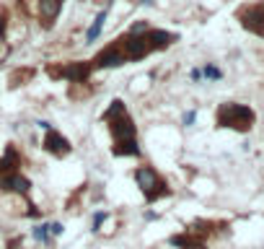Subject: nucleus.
<instances>
[{"label":"nucleus","mask_w":264,"mask_h":249,"mask_svg":"<svg viewBox=\"0 0 264 249\" xmlns=\"http://www.w3.org/2000/svg\"><path fill=\"white\" fill-rule=\"evenodd\" d=\"M50 231H52V236H62V234H65V226H62L60 221H52V223H50Z\"/></svg>","instance_id":"22"},{"label":"nucleus","mask_w":264,"mask_h":249,"mask_svg":"<svg viewBox=\"0 0 264 249\" xmlns=\"http://www.w3.org/2000/svg\"><path fill=\"white\" fill-rule=\"evenodd\" d=\"M62 3L65 0H37V16H39V24L44 29H52L57 16L62 10Z\"/></svg>","instance_id":"10"},{"label":"nucleus","mask_w":264,"mask_h":249,"mask_svg":"<svg viewBox=\"0 0 264 249\" xmlns=\"http://www.w3.org/2000/svg\"><path fill=\"white\" fill-rule=\"evenodd\" d=\"M202 78H208V81H223V70L215 62H208L202 67Z\"/></svg>","instance_id":"18"},{"label":"nucleus","mask_w":264,"mask_h":249,"mask_svg":"<svg viewBox=\"0 0 264 249\" xmlns=\"http://www.w3.org/2000/svg\"><path fill=\"white\" fill-rule=\"evenodd\" d=\"M189 78H192L194 83H200V81H202V67H192V70H189Z\"/></svg>","instance_id":"23"},{"label":"nucleus","mask_w":264,"mask_h":249,"mask_svg":"<svg viewBox=\"0 0 264 249\" xmlns=\"http://www.w3.org/2000/svg\"><path fill=\"white\" fill-rule=\"evenodd\" d=\"M8 192H13V195H21V197L29 200L31 179L24 177L21 172H5V174H0V195H8Z\"/></svg>","instance_id":"8"},{"label":"nucleus","mask_w":264,"mask_h":249,"mask_svg":"<svg viewBox=\"0 0 264 249\" xmlns=\"http://www.w3.org/2000/svg\"><path fill=\"white\" fill-rule=\"evenodd\" d=\"M106 13H109V8H104V10H99V13H96L94 24H91V29L86 31L83 44H94V42L101 37V31H104V26H106Z\"/></svg>","instance_id":"15"},{"label":"nucleus","mask_w":264,"mask_h":249,"mask_svg":"<svg viewBox=\"0 0 264 249\" xmlns=\"http://www.w3.org/2000/svg\"><path fill=\"white\" fill-rule=\"evenodd\" d=\"M42 151H47V153L54 156V158H67V156L73 153V145H70V140H67L60 130L50 127V130H44Z\"/></svg>","instance_id":"7"},{"label":"nucleus","mask_w":264,"mask_h":249,"mask_svg":"<svg viewBox=\"0 0 264 249\" xmlns=\"http://www.w3.org/2000/svg\"><path fill=\"white\" fill-rule=\"evenodd\" d=\"M106 218H109V210H96L94 213V221H91V234H99L101 226L106 223Z\"/></svg>","instance_id":"19"},{"label":"nucleus","mask_w":264,"mask_h":249,"mask_svg":"<svg viewBox=\"0 0 264 249\" xmlns=\"http://www.w3.org/2000/svg\"><path fill=\"white\" fill-rule=\"evenodd\" d=\"M21 164H24L21 151L16 148L13 143H8L5 145V153L0 156V174H5V172H21Z\"/></svg>","instance_id":"12"},{"label":"nucleus","mask_w":264,"mask_h":249,"mask_svg":"<svg viewBox=\"0 0 264 249\" xmlns=\"http://www.w3.org/2000/svg\"><path fill=\"white\" fill-rule=\"evenodd\" d=\"M156 218H158L156 210H145V221H156Z\"/></svg>","instance_id":"25"},{"label":"nucleus","mask_w":264,"mask_h":249,"mask_svg":"<svg viewBox=\"0 0 264 249\" xmlns=\"http://www.w3.org/2000/svg\"><path fill=\"white\" fill-rule=\"evenodd\" d=\"M5 26H8V13L3 10V13H0V39H3V34H5Z\"/></svg>","instance_id":"24"},{"label":"nucleus","mask_w":264,"mask_h":249,"mask_svg":"<svg viewBox=\"0 0 264 249\" xmlns=\"http://www.w3.org/2000/svg\"><path fill=\"white\" fill-rule=\"evenodd\" d=\"M236 18L241 21L249 34H257V37H264V3H249L241 5L236 10Z\"/></svg>","instance_id":"5"},{"label":"nucleus","mask_w":264,"mask_h":249,"mask_svg":"<svg viewBox=\"0 0 264 249\" xmlns=\"http://www.w3.org/2000/svg\"><path fill=\"white\" fill-rule=\"evenodd\" d=\"M122 115H127V104H124L122 99H114L111 104L104 109V115H101V122L109 124L111 120H117V117H122Z\"/></svg>","instance_id":"16"},{"label":"nucleus","mask_w":264,"mask_h":249,"mask_svg":"<svg viewBox=\"0 0 264 249\" xmlns=\"http://www.w3.org/2000/svg\"><path fill=\"white\" fill-rule=\"evenodd\" d=\"M47 73L57 78V81L62 78V81H70V83H88L94 67H91V60H70L62 65H50Z\"/></svg>","instance_id":"4"},{"label":"nucleus","mask_w":264,"mask_h":249,"mask_svg":"<svg viewBox=\"0 0 264 249\" xmlns=\"http://www.w3.org/2000/svg\"><path fill=\"white\" fill-rule=\"evenodd\" d=\"M31 236H34L39 244H44V247H52V244H54V236H52V231H50V223H37V226L31 229Z\"/></svg>","instance_id":"17"},{"label":"nucleus","mask_w":264,"mask_h":249,"mask_svg":"<svg viewBox=\"0 0 264 249\" xmlns=\"http://www.w3.org/2000/svg\"><path fill=\"white\" fill-rule=\"evenodd\" d=\"M132 179H135L137 189H140L143 195H145V202H148V205H153V202H158L160 197H168L171 192H174V189L166 185V179L160 177L153 166H148V164L137 166L135 174H132Z\"/></svg>","instance_id":"2"},{"label":"nucleus","mask_w":264,"mask_h":249,"mask_svg":"<svg viewBox=\"0 0 264 249\" xmlns=\"http://www.w3.org/2000/svg\"><path fill=\"white\" fill-rule=\"evenodd\" d=\"M148 42H151L153 52H160V50H168L174 42H179V34L176 31H166V29H148Z\"/></svg>","instance_id":"11"},{"label":"nucleus","mask_w":264,"mask_h":249,"mask_svg":"<svg viewBox=\"0 0 264 249\" xmlns=\"http://www.w3.org/2000/svg\"><path fill=\"white\" fill-rule=\"evenodd\" d=\"M140 3H143V5H153V3H156V0H140Z\"/></svg>","instance_id":"26"},{"label":"nucleus","mask_w":264,"mask_h":249,"mask_svg":"<svg viewBox=\"0 0 264 249\" xmlns=\"http://www.w3.org/2000/svg\"><path fill=\"white\" fill-rule=\"evenodd\" d=\"M257 124V112L249 104H238V101H223L215 109V127L220 130H233L246 135L254 130Z\"/></svg>","instance_id":"1"},{"label":"nucleus","mask_w":264,"mask_h":249,"mask_svg":"<svg viewBox=\"0 0 264 249\" xmlns=\"http://www.w3.org/2000/svg\"><path fill=\"white\" fill-rule=\"evenodd\" d=\"M168 244L176 247V249H208L205 239H200V236H194V234H189V231H181V234L168 236Z\"/></svg>","instance_id":"13"},{"label":"nucleus","mask_w":264,"mask_h":249,"mask_svg":"<svg viewBox=\"0 0 264 249\" xmlns=\"http://www.w3.org/2000/svg\"><path fill=\"white\" fill-rule=\"evenodd\" d=\"M124 62H127V58H124L122 50L117 47V42H111V44H106L101 52L94 55L91 67H94V73H96V70H111V67H119V65H124Z\"/></svg>","instance_id":"6"},{"label":"nucleus","mask_w":264,"mask_h":249,"mask_svg":"<svg viewBox=\"0 0 264 249\" xmlns=\"http://www.w3.org/2000/svg\"><path fill=\"white\" fill-rule=\"evenodd\" d=\"M148 29H151V24H148V21H135V24L130 26V31H132V34H145Z\"/></svg>","instance_id":"21"},{"label":"nucleus","mask_w":264,"mask_h":249,"mask_svg":"<svg viewBox=\"0 0 264 249\" xmlns=\"http://www.w3.org/2000/svg\"><path fill=\"white\" fill-rule=\"evenodd\" d=\"M106 130L111 135V143L114 140H137V124L130 117V112H127V115H122V117H117V120H111L106 124Z\"/></svg>","instance_id":"9"},{"label":"nucleus","mask_w":264,"mask_h":249,"mask_svg":"<svg viewBox=\"0 0 264 249\" xmlns=\"http://www.w3.org/2000/svg\"><path fill=\"white\" fill-rule=\"evenodd\" d=\"M117 47L122 50V55L127 58V62H137V60H145L148 55H153V47L148 42V31L145 34H132V31H124L122 37L114 39Z\"/></svg>","instance_id":"3"},{"label":"nucleus","mask_w":264,"mask_h":249,"mask_svg":"<svg viewBox=\"0 0 264 249\" xmlns=\"http://www.w3.org/2000/svg\"><path fill=\"white\" fill-rule=\"evenodd\" d=\"M111 156L117 158H140L143 148L137 140H114L111 143Z\"/></svg>","instance_id":"14"},{"label":"nucleus","mask_w":264,"mask_h":249,"mask_svg":"<svg viewBox=\"0 0 264 249\" xmlns=\"http://www.w3.org/2000/svg\"><path fill=\"white\" fill-rule=\"evenodd\" d=\"M181 122H184L187 127H192V124L197 122V109H187V112H184V117H181Z\"/></svg>","instance_id":"20"}]
</instances>
